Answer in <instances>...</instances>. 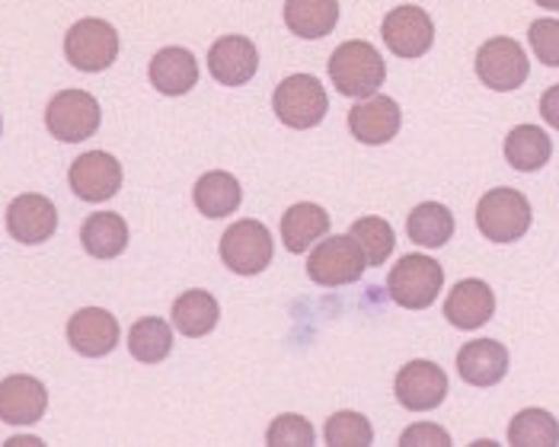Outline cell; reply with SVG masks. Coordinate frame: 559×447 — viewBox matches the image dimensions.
<instances>
[{
  "mask_svg": "<svg viewBox=\"0 0 559 447\" xmlns=\"http://www.w3.org/2000/svg\"><path fill=\"white\" fill-rule=\"evenodd\" d=\"M330 77L343 96L352 99H368L384 87L388 77V61L371 43H343L330 55Z\"/></svg>",
  "mask_w": 559,
  "mask_h": 447,
  "instance_id": "cell-1",
  "label": "cell"
},
{
  "mask_svg": "<svg viewBox=\"0 0 559 447\" xmlns=\"http://www.w3.org/2000/svg\"><path fill=\"white\" fill-rule=\"evenodd\" d=\"M272 109L278 116L282 125L288 129H317L326 112H330V96L323 84L310 74H292L285 77L278 87H275V96H272Z\"/></svg>",
  "mask_w": 559,
  "mask_h": 447,
  "instance_id": "cell-2",
  "label": "cell"
},
{
  "mask_svg": "<svg viewBox=\"0 0 559 447\" xmlns=\"http://www.w3.org/2000/svg\"><path fill=\"white\" fill-rule=\"evenodd\" d=\"M444 285V268L438 266L431 256L409 253L396 266L390 268L388 291L393 304L406 311H426L438 301V291Z\"/></svg>",
  "mask_w": 559,
  "mask_h": 447,
  "instance_id": "cell-3",
  "label": "cell"
},
{
  "mask_svg": "<svg viewBox=\"0 0 559 447\" xmlns=\"http://www.w3.org/2000/svg\"><path fill=\"white\" fill-rule=\"evenodd\" d=\"M476 227L492 243H515L531 227V202L518 189H489L476 205Z\"/></svg>",
  "mask_w": 559,
  "mask_h": 447,
  "instance_id": "cell-4",
  "label": "cell"
},
{
  "mask_svg": "<svg viewBox=\"0 0 559 447\" xmlns=\"http://www.w3.org/2000/svg\"><path fill=\"white\" fill-rule=\"evenodd\" d=\"M365 268H368V259H365V253H361V246H358V240L352 233L320 240L310 250V259H307V275L320 288L352 285V281H358L365 275Z\"/></svg>",
  "mask_w": 559,
  "mask_h": 447,
  "instance_id": "cell-5",
  "label": "cell"
},
{
  "mask_svg": "<svg viewBox=\"0 0 559 447\" xmlns=\"http://www.w3.org/2000/svg\"><path fill=\"white\" fill-rule=\"evenodd\" d=\"M103 112L93 93L86 89H61L51 96L48 109H45V125L51 137L64 141V144H78L99 132Z\"/></svg>",
  "mask_w": 559,
  "mask_h": 447,
  "instance_id": "cell-6",
  "label": "cell"
},
{
  "mask_svg": "<svg viewBox=\"0 0 559 447\" xmlns=\"http://www.w3.org/2000/svg\"><path fill=\"white\" fill-rule=\"evenodd\" d=\"M64 55L68 61L84 71V74H99L106 68L116 64L119 58V33L112 23L86 16L81 23H74L64 36Z\"/></svg>",
  "mask_w": 559,
  "mask_h": 447,
  "instance_id": "cell-7",
  "label": "cell"
},
{
  "mask_svg": "<svg viewBox=\"0 0 559 447\" xmlns=\"http://www.w3.org/2000/svg\"><path fill=\"white\" fill-rule=\"evenodd\" d=\"M275 243L269 227L259 221H237L230 224L221 237V259L224 266L237 275H259L272 263Z\"/></svg>",
  "mask_w": 559,
  "mask_h": 447,
  "instance_id": "cell-8",
  "label": "cell"
},
{
  "mask_svg": "<svg viewBox=\"0 0 559 447\" xmlns=\"http://www.w3.org/2000/svg\"><path fill=\"white\" fill-rule=\"evenodd\" d=\"M531 74V61L524 55V48L509 39V36H496L489 43L479 45L476 51V77L489 89L509 93L518 89Z\"/></svg>",
  "mask_w": 559,
  "mask_h": 447,
  "instance_id": "cell-9",
  "label": "cell"
},
{
  "mask_svg": "<svg viewBox=\"0 0 559 447\" xmlns=\"http://www.w3.org/2000/svg\"><path fill=\"white\" fill-rule=\"evenodd\" d=\"M381 39L396 58H423L435 43V23L431 16L416 7V3H403L396 10H390L381 23Z\"/></svg>",
  "mask_w": 559,
  "mask_h": 447,
  "instance_id": "cell-10",
  "label": "cell"
},
{
  "mask_svg": "<svg viewBox=\"0 0 559 447\" xmlns=\"http://www.w3.org/2000/svg\"><path fill=\"white\" fill-rule=\"evenodd\" d=\"M393 394L409 412H431L448 397V374L435 361H409L400 367Z\"/></svg>",
  "mask_w": 559,
  "mask_h": 447,
  "instance_id": "cell-11",
  "label": "cell"
},
{
  "mask_svg": "<svg viewBox=\"0 0 559 447\" xmlns=\"http://www.w3.org/2000/svg\"><path fill=\"white\" fill-rule=\"evenodd\" d=\"M68 182H71L78 198L106 202L122 189V164L106 150H86L71 164Z\"/></svg>",
  "mask_w": 559,
  "mask_h": 447,
  "instance_id": "cell-12",
  "label": "cell"
},
{
  "mask_svg": "<svg viewBox=\"0 0 559 447\" xmlns=\"http://www.w3.org/2000/svg\"><path fill=\"white\" fill-rule=\"evenodd\" d=\"M403 125V112H400V102L390 99V96H368V99H358L352 109H348V132L355 141L361 144H388L396 137Z\"/></svg>",
  "mask_w": 559,
  "mask_h": 447,
  "instance_id": "cell-13",
  "label": "cell"
},
{
  "mask_svg": "<svg viewBox=\"0 0 559 447\" xmlns=\"http://www.w3.org/2000/svg\"><path fill=\"white\" fill-rule=\"evenodd\" d=\"M209 71L221 87H243L257 77L259 48L247 36H221L209 48Z\"/></svg>",
  "mask_w": 559,
  "mask_h": 447,
  "instance_id": "cell-14",
  "label": "cell"
},
{
  "mask_svg": "<svg viewBox=\"0 0 559 447\" xmlns=\"http://www.w3.org/2000/svg\"><path fill=\"white\" fill-rule=\"evenodd\" d=\"M68 342L84 358L109 355L119 346V319L103 307H84L68 319Z\"/></svg>",
  "mask_w": 559,
  "mask_h": 447,
  "instance_id": "cell-15",
  "label": "cell"
},
{
  "mask_svg": "<svg viewBox=\"0 0 559 447\" xmlns=\"http://www.w3.org/2000/svg\"><path fill=\"white\" fill-rule=\"evenodd\" d=\"M48 409V390L39 377L13 374L0 380V419L7 425H36Z\"/></svg>",
  "mask_w": 559,
  "mask_h": 447,
  "instance_id": "cell-16",
  "label": "cell"
},
{
  "mask_svg": "<svg viewBox=\"0 0 559 447\" xmlns=\"http://www.w3.org/2000/svg\"><path fill=\"white\" fill-rule=\"evenodd\" d=\"M58 227V212L55 205L45 198V195H20L10 202L7 208V230L13 240L26 243V246H36V243H45Z\"/></svg>",
  "mask_w": 559,
  "mask_h": 447,
  "instance_id": "cell-17",
  "label": "cell"
},
{
  "mask_svg": "<svg viewBox=\"0 0 559 447\" xmlns=\"http://www.w3.org/2000/svg\"><path fill=\"white\" fill-rule=\"evenodd\" d=\"M496 313V294L486 281L479 278H464L451 288L444 301V316L457 329H479L492 319Z\"/></svg>",
  "mask_w": 559,
  "mask_h": 447,
  "instance_id": "cell-18",
  "label": "cell"
},
{
  "mask_svg": "<svg viewBox=\"0 0 559 447\" xmlns=\"http://www.w3.org/2000/svg\"><path fill=\"white\" fill-rule=\"evenodd\" d=\"M457 374L471 387H492L509 374V349L496 339H476L457 352Z\"/></svg>",
  "mask_w": 559,
  "mask_h": 447,
  "instance_id": "cell-19",
  "label": "cell"
},
{
  "mask_svg": "<svg viewBox=\"0 0 559 447\" xmlns=\"http://www.w3.org/2000/svg\"><path fill=\"white\" fill-rule=\"evenodd\" d=\"M147 77H151V87L164 96H186L199 84V61L189 48L170 45L151 58Z\"/></svg>",
  "mask_w": 559,
  "mask_h": 447,
  "instance_id": "cell-20",
  "label": "cell"
},
{
  "mask_svg": "<svg viewBox=\"0 0 559 447\" xmlns=\"http://www.w3.org/2000/svg\"><path fill=\"white\" fill-rule=\"evenodd\" d=\"M330 233V215L326 208L313 202H298L282 218V243L288 253H307Z\"/></svg>",
  "mask_w": 559,
  "mask_h": 447,
  "instance_id": "cell-21",
  "label": "cell"
},
{
  "mask_svg": "<svg viewBox=\"0 0 559 447\" xmlns=\"http://www.w3.org/2000/svg\"><path fill=\"white\" fill-rule=\"evenodd\" d=\"M285 26L301 39H323L340 23V0H285Z\"/></svg>",
  "mask_w": 559,
  "mask_h": 447,
  "instance_id": "cell-22",
  "label": "cell"
},
{
  "mask_svg": "<svg viewBox=\"0 0 559 447\" xmlns=\"http://www.w3.org/2000/svg\"><path fill=\"white\" fill-rule=\"evenodd\" d=\"M84 250L93 259H116L129 246V224L116 212H99L90 215L81 227Z\"/></svg>",
  "mask_w": 559,
  "mask_h": 447,
  "instance_id": "cell-23",
  "label": "cell"
},
{
  "mask_svg": "<svg viewBox=\"0 0 559 447\" xmlns=\"http://www.w3.org/2000/svg\"><path fill=\"white\" fill-rule=\"evenodd\" d=\"M221 307L209 291H186L173 301V326L186 336V339H202L217 326Z\"/></svg>",
  "mask_w": 559,
  "mask_h": 447,
  "instance_id": "cell-24",
  "label": "cell"
},
{
  "mask_svg": "<svg viewBox=\"0 0 559 447\" xmlns=\"http://www.w3.org/2000/svg\"><path fill=\"white\" fill-rule=\"evenodd\" d=\"M550 154H554V141L537 125H518L506 137V160L521 173H537L540 167L550 164Z\"/></svg>",
  "mask_w": 559,
  "mask_h": 447,
  "instance_id": "cell-25",
  "label": "cell"
},
{
  "mask_svg": "<svg viewBox=\"0 0 559 447\" xmlns=\"http://www.w3.org/2000/svg\"><path fill=\"white\" fill-rule=\"evenodd\" d=\"M192 198H195V208L205 215V218H227L240 208V182L224 173V170H212L195 182L192 189Z\"/></svg>",
  "mask_w": 559,
  "mask_h": 447,
  "instance_id": "cell-26",
  "label": "cell"
},
{
  "mask_svg": "<svg viewBox=\"0 0 559 447\" xmlns=\"http://www.w3.org/2000/svg\"><path fill=\"white\" fill-rule=\"evenodd\" d=\"M406 233L413 243H419L426 250H438L454 237V215L438 202H423L413 208V215L406 221Z\"/></svg>",
  "mask_w": 559,
  "mask_h": 447,
  "instance_id": "cell-27",
  "label": "cell"
},
{
  "mask_svg": "<svg viewBox=\"0 0 559 447\" xmlns=\"http://www.w3.org/2000/svg\"><path fill=\"white\" fill-rule=\"evenodd\" d=\"M129 352L141 364H157L173 352V329L160 316H144L129 329Z\"/></svg>",
  "mask_w": 559,
  "mask_h": 447,
  "instance_id": "cell-28",
  "label": "cell"
},
{
  "mask_svg": "<svg viewBox=\"0 0 559 447\" xmlns=\"http://www.w3.org/2000/svg\"><path fill=\"white\" fill-rule=\"evenodd\" d=\"M509 445L515 447H557L559 422L547 409H521L509 425Z\"/></svg>",
  "mask_w": 559,
  "mask_h": 447,
  "instance_id": "cell-29",
  "label": "cell"
},
{
  "mask_svg": "<svg viewBox=\"0 0 559 447\" xmlns=\"http://www.w3.org/2000/svg\"><path fill=\"white\" fill-rule=\"evenodd\" d=\"M348 233L358 240V246H361V253H365L368 266H384V263H388V256L393 253V246H396L393 227H390L384 218H374V215L358 218V221L352 224V230H348Z\"/></svg>",
  "mask_w": 559,
  "mask_h": 447,
  "instance_id": "cell-30",
  "label": "cell"
},
{
  "mask_svg": "<svg viewBox=\"0 0 559 447\" xmlns=\"http://www.w3.org/2000/svg\"><path fill=\"white\" fill-rule=\"evenodd\" d=\"M323 438L333 447H368L374 445V428L361 412H336L326 419Z\"/></svg>",
  "mask_w": 559,
  "mask_h": 447,
  "instance_id": "cell-31",
  "label": "cell"
},
{
  "mask_svg": "<svg viewBox=\"0 0 559 447\" xmlns=\"http://www.w3.org/2000/svg\"><path fill=\"white\" fill-rule=\"evenodd\" d=\"M265 442L272 447H307L313 445V425L298 415V412H282L269 432H265Z\"/></svg>",
  "mask_w": 559,
  "mask_h": 447,
  "instance_id": "cell-32",
  "label": "cell"
},
{
  "mask_svg": "<svg viewBox=\"0 0 559 447\" xmlns=\"http://www.w3.org/2000/svg\"><path fill=\"white\" fill-rule=\"evenodd\" d=\"M531 48L537 55V61H544L547 68H559V20H534L527 29Z\"/></svg>",
  "mask_w": 559,
  "mask_h": 447,
  "instance_id": "cell-33",
  "label": "cell"
},
{
  "mask_svg": "<svg viewBox=\"0 0 559 447\" xmlns=\"http://www.w3.org/2000/svg\"><path fill=\"white\" fill-rule=\"evenodd\" d=\"M400 445H403V447H413V445L448 447V445H451V435H448L444 428L431 425V422H419V425H409V428H406V432L400 435Z\"/></svg>",
  "mask_w": 559,
  "mask_h": 447,
  "instance_id": "cell-34",
  "label": "cell"
},
{
  "mask_svg": "<svg viewBox=\"0 0 559 447\" xmlns=\"http://www.w3.org/2000/svg\"><path fill=\"white\" fill-rule=\"evenodd\" d=\"M540 116H544V122H547L550 129H557L559 132V84L540 96Z\"/></svg>",
  "mask_w": 559,
  "mask_h": 447,
  "instance_id": "cell-35",
  "label": "cell"
},
{
  "mask_svg": "<svg viewBox=\"0 0 559 447\" xmlns=\"http://www.w3.org/2000/svg\"><path fill=\"white\" fill-rule=\"evenodd\" d=\"M7 445H10V447H16V445H43V442H39V438H10Z\"/></svg>",
  "mask_w": 559,
  "mask_h": 447,
  "instance_id": "cell-36",
  "label": "cell"
},
{
  "mask_svg": "<svg viewBox=\"0 0 559 447\" xmlns=\"http://www.w3.org/2000/svg\"><path fill=\"white\" fill-rule=\"evenodd\" d=\"M537 3H540L544 10H559V0H537Z\"/></svg>",
  "mask_w": 559,
  "mask_h": 447,
  "instance_id": "cell-37",
  "label": "cell"
},
{
  "mask_svg": "<svg viewBox=\"0 0 559 447\" xmlns=\"http://www.w3.org/2000/svg\"><path fill=\"white\" fill-rule=\"evenodd\" d=\"M0 129H3V122H0Z\"/></svg>",
  "mask_w": 559,
  "mask_h": 447,
  "instance_id": "cell-38",
  "label": "cell"
}]
</instances>
